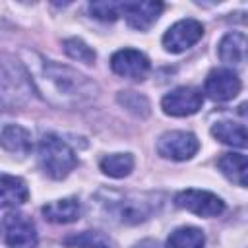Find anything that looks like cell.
Returning a JSON list of instances; mask_svg holds the SVG:
<instances>
[{
  "mask_svg": "<svg viewBox=\"0 0 248 248\" xmlns=\"http://www.w3.org/2000/svg\"><path fill=\"white\" fill-rule=\"evenodd\" d=\"M64 246L68 248H114V242L99 231H81L66 236Z\"/></svg>",
  "mask_w": 248,
  "mask_h": 248,
  "instance_id": "21",
  "label": "cell"
},
{
  "mask_svg": "<svg viewBox=\"0 0 248 248\" xmlns=\"http://www.w3.org/2000/svg\"><path fill=\"white\" fill-rule=\"evenodd\" d=\"M110 68H112V72L116 76L141 81L149 74L151 62H149V58L141 50H136V48H120V50H116L112 54Z\"/></svg>",
  "mask_w": 248,
  "mask_h": 248,
  "instance_id": "11",
  "label": "cell"
},
{
  "mask_svg": "<svg viewBox=\"0 0 248 248\" xmlns=\"http://www.w3.org/2000/svg\"><path fill=\"white\" fill-rule=\"evenodd\" d=\"M202 37H203V25L198 19L186 17V19L176 21L174 25H170L165 31L163 46L167 52L178 54V52H184L190 46H194Z\"/></svg>",
  "mask_w": 248,
  "mask_h": 248,
  "instance_id": "8",
  "label": "cell"
},
{
  "mask_svg": "<svg viewBox=\"0 0 248 248\" xmlns=\"http://www.w3.org/2000/svg\"><path fill=\"white\" fill-rule=\"evenodd\" d=\"M200 149V140L192 132L172 130L157 140V153L170 161H188Z\"/></svg>",
  "mask_w": 248,
  "mask_h": 248,
  "instance_id": "6",
  "label": "cell"
},
{
  "mask_svg": "<svg viewBox=\"0 0 248 248\" xmlns=\"http://www.w3.org/2000/svg\"><path fill=\"white\" fill-rule=\"evenodd\" d=\"M89 14L95 17V19H101V21H114L120 17V2H91L89 4Z\"/></svg>",
  "mask_w": 248,
  "mask_h": 248,
  "instance_id": "24",
  "label": "cell"
},
{
  "mask_svg": "<svg viewBox=\"0 0 248 248\" xmlns=\"http://www.w3.org/2000/svg\"><path fill=\"white\" fill-rule=\"evenodd\" d=\"M211 134L215 140H219L221 143L232 145V147H246V128L240 122H232V120H219L213 124Z\"/></svg>",
  "mask_w": 248,
  "mask_h": 248,
  "instance_id": "17",
  "label": "cell"
},
{
  "mask_svg": "<svg viewBox=\"0 0 248 248\" xmlns=\"http://www.w3.org/2000/svg\"><path fill=\"white\" fill-rule=\"evenodd\" d=\"M23 66L29 74L35 93L54 107L78 108L93 103L99 97V85L66 64L33 54V62H25Z\"/></svg>",
  "mask_w": 248,
  "mask_h": 248,
  "instance_id": "1",
  "label": "cell"
},
{
  "mask_svg": "<svg viewBox=\"0 0 248 248\" xmlns=\"http://www.w3.org/2000/svg\"><path fill=\"white\" fill-rule=\"evenodd\" d=\"M0 147L6 149L12 155H19L25 157L31 149H33V141H31V134L17 124H8L2 132H0Z\"/></svg>",
  "mask_w": 248,
  "mask_h": 248,
  "instance_id": "15",
  "label": "cell"
},
{
  "mask_svg": "<svg viewBox=\"0 0 248 248\" xmlns=\"http://www.w3.org/2000/svg\"><path fill=\"white\" fill-rule=\"evenodd\" d=\"M97 211L110 223L140 225L151 219L163 205V196L155 192L99 190L95 194Z\"/></svg>",
  "mask_w": 248,
  "mask_h": 248,
  "instance_id": "2",
  "label": "cell"
},
{
  "mask_svg": "<svg viewBox=\"0 0 248 248\" xmlns=\"http://www.w3.org/2000/svg\"><path fill=\"white\" fill-rule=\"evenodd\" d=\"M242 89V81L238 78L236 72L229 70V68H215L207 74L205 83H203V91L207 93L209 99L217 101V103H225L234 99Z\"/></svg>",
  "mask_w": 248,
  "mask_h": 248,
  "instance_id": "10",
  "label": "cell"
},
{
  "mask_svg": "<svg viewBox=\"0 0 248 248\" xmlns=\"http://www.w3.org/2000/svg\"><path fill=\"white\" fill-rule=\"evenodd\" d=\"M41 213L50 223L68 225V223H74V221L79 219L81 207H79V200L74 198V196H70V198L56 200V202H48L46 205H43Z\"/></svg>",
  "mask_w": 248,
  "mask_h": 248,
  "instance_id": "14",
  "label": "cell"
},
{
  "mask_svg": "<svg viewBox=\"0 0 248 248\" xmlns=\"http://www.w3.org/2000/svg\"><path fill=\"white\" fill-rule=\"evenodd\" d=\"M2 236L10 248H37L39 234L37 227L25 213L12 211L2 219Z\"/></svg>",
  "mask_w": 248,
  "mask_h": 248,
  "instance_id": "5",
  "label": "cell"
},
{
  "mask_svg": "<svg viewBox=\"0 0 248 248\" xmlns=\"http://www.w3.org/2000/svg\"><path fill=\"white\" fill-rule=\"evenodd\" d=\"M163 8V2H120V16L126 17L130 27L145 31L157 21Z\"/></svg>",
  "mask_w": 248,
  "mask_h": 248,
  "instance_id": "12",
  "label": "cell"
},
{
  "mask_svg": "<svg viewBox=\"0 0 248 248\" xmlns=\"http://www.w3.org/2000/svg\"><path fill=\"white\" fill-rule=\"evenodd\" d=\"M202 105H203L202 91L190 85L176 87L161 99L163 112L169 116H192L202 108Z\"/></svg>",
  "mask_w": 248,
  "mask_h": 248,
  "instance_id": "9",
  "label": "cell"
},
{
  "mask_svg": "<svg viewBox=\"0 0 248 248\" xmlns=\"http://www.w3.org/2000/svg\"><path fill=\"white\" fill-rule=\"evenodd\" d=\"M205 234L198 227H180L174 229L167 238V248H203Z\"/></svg>",
  "mask_w": 248,
  "mask_h": 248,
  "instance_id": "20",
  "label": "cell"
},
{
  "mask_svg": "<svg viewBox=\"0 0 248 248\" xmlns=\"http://www.w3.org/2000/svg\"><path fill=\"white\" fill-rule=\"evenodd\" d=\"M118 103L132 114L145 118L149 114V101L145 95L138 93V91H120L118 93Z\"/></svg>",
  "mask_w": 248,
  "mask_h": 248,
  "instance_id": "22",
  "label": "cell"
},
{
  "mask_svg": "<svg viewBox=\"0 0 248 248\" xmlns=\"http://www.w3.org/2000/svg\"><path fill=\"white\" fill-rule=\"evenodd\" d=\"M174 203L200 217H217L225 211V202L217 194L207 190H196V188L178 192L174 198Z\"/></svg>",
  "mask_w": 248,
  "mask_h": 248,
  "instance_id": "7",
  "label": "cell"
},
{
  "mask_svg": "<svg viewBox=\"0 0 248 248\" xmlns=\"http://www.w3.org/2000/svg\"><path fill=\"white\" fill-rule=\"evenodd\" d=\"M134 163L136 161H134L132 153H110L101 159L99 169L103 170V174H107L110 178H124L132 172Z\"/></svg>",
  "mask_w": 248,
  "mask_h": 248,
  "instance_id": "19",
  "label": "cell"
},
{
  "mask_svg": "<svg viewBox=\"0 0 248 248\" xmlns=\"http://www.w3.org/2000/svg\"><path fill=\"white\" fill-rule=\"evenodd\" d=\"M35 93L29 74L23 62L14 56L0 54V103L2 105H23Z\"/></svg>",
  "mask_w": 248,
  "mask_h": 248,
  "instance_id": "3",
  "label": "cell"
},
{
  "mask_svg": "<svg viewBox=\"0 0 248 248\" xmlns=\"http://www.w3.org/2000/svg\"><path fill=\"white\" fill-rule=\"evenodd\" d=\"M39 165L52 180L66 178L78 165L74 149L56 134H45L39 141Z\"/></svg>",
  "mask_w": 248,
  "mask_h": 248,
  "instance_id": "4",
  "label": "cell"
},
{
  "mask_svg": "<svg viewBox=\"0 0 248 248\" xmlns=\"http://www.w3.org/2000/svg\"><path fill=\"white\" fill-rule=\"evenodd\" d=\"M64 52L70 56V58H74V60H79V62H83V64H93L95 62V50L85 43V41H81V39H78V37H72V39H66L64 41Z\"/></svg>",
  "mask_w": 248,
  "mask_h": 248,
  "instance_id": "23",
  "label": "cell"
},
{
  "mask_svg": "<svg viewBox=\"0 0 248 248\" xmlns=\"http://www.w3.org/2000/svg\"><path fill=\"white\" fill-rule=\"evenodd\" d=\"M219 170L234 184L246 186V155L244 153H223L217 159Z\"/></svg>",
  "mask_w": 248,
  "mask_h": 248,
  "instance_id": "18",
  "label": "cell"
},
{
  "mask_svg": "<svg viewBox=\"0 0 248 248\" xmlns=\"http://www.w3.org/2000/svg\"><path fill=\"white\" fill-rule=\"evenodd\" d=\"M29 200V188L23 178L0 172V209L17 207Z\"/></svg>",
  "mask_w": 248,
  "mask_h": 248,
  "instance_id": "13",
  "label": "cell"
},
{
  "mask_svg": "<svg viewBox=\"0 0 248 248\" xmlns=\"http://www.w3.org/2000/svg\"><path fill=\"white\" fill-rule=\"evenodd\" d=\"M219 58L227 64H242L246 60V35L240 31L227 33L219 43Z\"/></svg>",
  "mask_w": 248,
  "mask_h": 248,
  "instance_id": "16",
  "label": "cell"
}]
</instances>
